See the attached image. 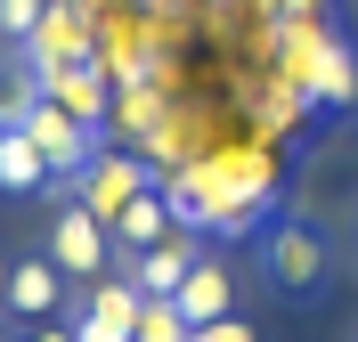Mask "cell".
Here are the masks:
<instances>
[{"mask_svg":"<svg viewBox=\"0 0 358 342\" xmlns=\"http://www.w3.org/2000/svg\"><path fill=\"white\" fill-rule=\"evenodd\" d=\"M179 180L203 196V228L212 236H245L277 196V155L268 147H220V155H187Z\"/></svg>","mask_w":358,"mask_h":342,"instance_id":"1","label":"cell"},{"mask_svg":"<svg viewBox=\"0 0 358 342\" xmlns=\"http://www.w3.org/2000/svg\"><path fill=\"white\" fill-rule=\"evenodd\" d=\"M17 49H24V73H41V90H49L57 66H90L98 57V17H90L82 0H49L41 24H33V41H17Z\"/></svg>","mask_w":358,"mask_h":342,"instance_id":"2","label":"cell"},{"mask_svg":"<svg viewBox=\"0 0 358 342\" xmlns=\"http://www.w3.org/2000/svg\"><path fill=\"white\" fill-rule=\"evenodd\" d=\"M147 187H155V163H147V155H106V147H98V155L73 171V204L98 212V220L114 228V220H122V204L147 196Z\"/></svg>","mask_w":358,"mask_h":342,"instance_id":"3","label":"cell"},{"mask_svg":"<svg viewBox=\"0 0 358 342\" xmlns=\"http://www.w3.org/2000/svg\"><path fill=\"white\" fill-rule=\"evenodd\" d=\"M49 261L66 277H106V220L82 204H57V220H49Z\"/></svg>","mask_w":358,"mask_h":342,"instance_id":"4","label":"cell"},{"mask_svg":"<svg viewBox=\"0 0 358 342\" xmlns=\"http://www.w3.org/2000/svg\"><path fill=\"white\" fill-rule=\"evenodd\" d=\"M317 277H326V245H317V228H310V220L268 228V285H285V294H317Z\"/></svg>","mask_w":358,"mask_h":342,"instance_id":"5","label":"cell"},{"mask_svg":"<svg viewBox=\"0 0 358 342\" xmlns=\"http://www.w3.org/2000/svg\"><path fill=\"white\" fill-rule=\"evenodd\" d=\"M203 261V245H196V228H171L163 245H147V252H131V285L138 294H179L187 285V269Z\"/></svg>","mask_w":358,"mask_h":342,"instance_id":"6","label":"cell"},{"mask_svg":"<svg viewBox=\"0 0 358 342\" xmlns=\"http://www.w3.org/2000/svg\"><path fill=\"white\" fill-rule=\"evenodd\" d=\"M163 114H171V82H155V66H138V73H122V82H114V114H106V122L131 138V147L155 131Z\"/></svg>","mask_w":358,"mask_h":342,"instance_id":"7","label":"cell"},{"mask_svg":"<svg viewBox=\"0 0 358 342\" xmlns=\"http://www.w3.org/2000/svg\"><path fill=\"white\" fill-rule=\"evenodd\" d=\"M49 98L73 114V122H90V131H106V114H114V73L90 57V66H57L49 73Z\"/></svg>","mask_w":358,"mask_h":342,"instance_id":"8","label":"cell"},{"mask_svg":"<svg viewBox=\"0 0 358 342\" xmlns=\"http://www.w3.org/2000/svg\"><path fill=\"white\" fill-rule=\"evenodd\" d=\"M171 301H179V318H187V326H212V318H228V301H236V277H228L220 261L203 252V261L187 269V285H179Z\"/></svg>","mask_w":358,"mask_h":342,"instance_id":"9","label":"cell"},{"mask_svg":"<svg viewBox=\"0 0 358 342\" xmlns=\"http://www.w3.org/2000/svg\"><path fill=\"white\" fill-rule=\"evenodd\" d=\"M57 301H66V269H57V261H17V269H8V310H17V318H49V310H57Z\"/></svg>","mask_w":358,"mask_h":342,"instance_id":"10","label":"cell"},{"mask_svg":"<svg viewBox=\"0 0 358 342\" xmlns=\"http://www.w3.org/2000/svg\"><path fill=\"white\" fill-rule=\"evenodd\" d=\"M57 171L41 163V147L17 131V122H0V196H33V187H49Z\"/></svg>","mask_w":358,"mask_h":342,"instance_id":"11","label":"cell"},{"mask_svg":"<svg viewBox=\"0 0 358 342\" xmlns=\"http://www.w3.org/2000/svg\"><path fill=\"white\" fill-rule=\"evenodd\" d=\"M171 204H163V187H147V196H131V204H122V220L106 228L114 245H131V252H147V245H163V236H171Z\"/></svg>","mask_w":358,"mask_h":342,"instance_id":"12","label":"cell"},{"mask_svg":"<svg viewBox=\"0 0 358 342\" xmlns=\"http://www.w3.org/2000/svg\"><path fill=\"white\" fill-rule=\"evenodd\" d=\"M310 98H317V106H358V57H350L342 41H326V49H317Z\"/></svg>","mask_w":358,"mask_h":342,"instance_id":"13","label":"cell"},{"mask_svg":"<svg viewBox=\"0 0 358 342\" xmlns=\"http://www.w3.org/2000/svg\"><path fill=\"white\" fill-rule=\"evenodd\" d=\"M138 285L131 277H122V285H114V277H90V301H82V318H98V326H122V334H138Z\"/></svg>","mask_w":358,"mask_h":342,"instance_id":"14","label":"cell"},{"mask_svg":"<svg viewBox=\"0 0 358 342\" xmlns=\"http://www.w3.org/2000/svg\"><path fill=\"white\" fill-rule=\"evenodd\" d=\"M310 106H317V98L301 90V82H268V90H261V131H268V138H277V131H293Z\"/></svg>","mask_w":358,"mask_h":342,"instance_id":"15","label":"cell"},{"mask_svg":"<svg viewBox=\"0 0 358 342\" xmlns=\"http://www.w3.org/2000/svg\"><path fill=\"white\" fill-rule=\"evenodd\" d=\"M138 155L155 163V171H179V163H187V114H163L155 131L138 138Z\"/></svg>","mask_w":358,"mask_h":342,"instance_id":"16","label":"cell"},{"mask_svg":"<svg viewBox=\"0 0 358 342\" xmlns=\"http://www.w3.org/2000/svg\"><path fill=\"white\" fill-rule=\"evenodd\" d=\"M187 334H196V326L179 318L171 294H147V301H138V342H187Z\"/></svg>","mask_w":358,"mask_h":342,"instance_id":"17","label":"cell"},{"mask_svg":"<svg viewBox=\"0 0 358 342\" xmlns=\"http://www.w3.org/2000/svg\"><path fill=\"white\" fill-rule=\"evenodd\" d=\"M41 8H49V0H0V41H33Z\"/></svg>","mask_w":358,"mask_h":342,"instance_id":"18","label":"cell"},{"mask_svg":"<svg viewBox=\"0 0 358 342\" xmlns=\"http://www.w3.org/2000/svg\"><path fill=\"white\" fill-rule=\"evenodd\" d=\"M187 342H252V326L236 318V310H228V318H212V326H196V334Z\"/></svg>","mask_w":358,"mask_h":342,"instance_id":"19","label":"cell"},{"mask_svg":"<svg viewBox=\"0 0 358 342\" xmlns=\"http://www.w3.org/2000/svg\"><path fill=\"white\" fill-rule=\"evenodd\" d=\"M73 342H138V334H122V326H98V318H73Z\"/></svg>","mask_w":358,"mask_h":342,"instance_id":"20","label":"cell"},{"mask_svg":"<svg viewBox=\"0 0 358 342\" xmlns=\"http://www.w3.org/2000/svg\"><path fill=\"white\" fill-rule=\"evenodd\" d=\"M33 342H73V326H41V334H33Z\"/></svg>","mask_w":358,"mask_h":342,"instance_id":"21","label":"cell"},{"mask_svg":"<svg viewBox=\"0 0 358 342\" xmlns=\"http://www.w3.org/2000/svg\"><path fill=\"white\" fill-rule=\"evenodd\" d=\"M0 310H8V261H0Z\"/></svg>","mask_w":358,"mask_h":342,"instance_id":"22","label":"cell"},{"mask_svg":"<svg viewBox=\"0 0 358 342\" xmlns=\"http://www.w3.org/2000/svg\"><path fill=\"white\" fill-rule=\"evenodd\" d=\"M0 106H8V82H0Z\"/></svg>","mask_w":358,"mask_h":342,"instance_id":"23","label":"cell"}]
</instances>
